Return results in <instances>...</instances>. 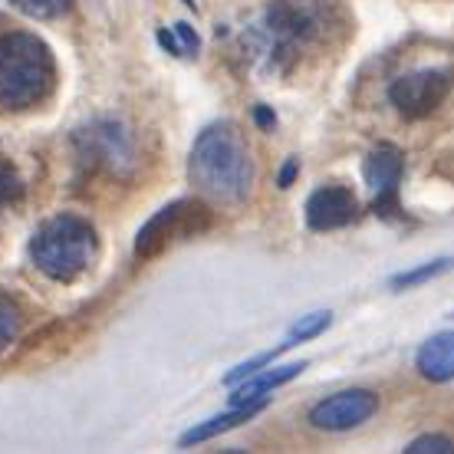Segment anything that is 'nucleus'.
<instances>
[{
  "label": "nucleus",
  "mask_w": 454,
  "mask_h": 454,
  "mask_svg": "<svg viewBox=\"0 0 454 454\" xmlns=\"http://www.w3.org/2000/svg\"><path fill=\"white\" fill-rule=\"evenodd\" d=\"M30 261L57 284H69L96 261V231L80 215L50 217L30 240Z\"/></svg>",
  "instance_id": "7ed1b4c3"
},
{
  "label": "nucleus",
  "mask_w": 454,
  "mask_h": 454,
  "mask_svg": "<svg viewBox=\"0 0 454 454\" xmlns=\"http://www.w3.org/2000/svg\"><path fill=\"white\" fill-rule=\"evenodd\" d=\"M57 82V59L30 30L0 34V113H23L43 103Z\"/></svg>",
  "instance_id": "f03ea898"
},
{
  "label": "nucleus",
  "mask_w": 454,
  "mask_h": 454,
  "mask_svg": "<svg viewBox=\"0 0 454 454\" xmlns=\"http://www.w3.org/2000/svg\"><path fill=\"white\" fill-rule=\"evenodd\" d=\"M379 411V395L372 388H342L309 409V425L319 432H352Z\"/></svg>",
  "instance_id": "6e6552de"
},
{
  "label": "nucleus",
  "mask_w": 454,
  "mask_h": 454,
  "mask_svg": "<svg viewBox=\"0 0 454 454\" xmlns=\"http://www.w3.org/2000/svg\"><path fill=\"white\" fill-rule=\"evenodd\" d=\"M294 346H296L294 340H284V342H280V346H277V349H267V352H261V356H254V359H247V363L234 365V369H231V372L224 375V386H227V388H234V386H238V382H244V379H250V375H254V372H261L263 365H273V363H277V359H280V356H284L286 349H294Z\"/></svg>",
  "instance_id": "4468645a"
},
{
  "label": "nucleus",
  "mask_w": 454,
  "mask_h": 454,
  "mask_svg": "<svg viewBox=\"0 0 454 454\" xmlns=\"http://www.w3.org/2000/svg\"><path fill=\"white\" fill-rule=\"evenodd\" d=\"M207 224H211V211L201 201H175V205H165L136 234V261L159 257L168 244H175V240L182 238H194V234L207 231Z\"/></svg>",
  "instance_id": "423d86ee"
},
{
  "label": "nucleus",
  "mask_w": 454,
  "mask_h": 454,
  "mask_svg": "<svg viewBox=\"0 0 454 454\" xmlns=\"http://www.w3.org/2000/svg\"><path fill=\"white\" fill-rule=\"evenodd\" d=\"M23 326V309L11 294L0 290V349H7Z\"/></svg>",
  "instance_id": "dca6fc26"
},
{
  "label": "nucleus",
  "mask_w": 454,
  "mask_h": 454,
  "mask_svg": "<svg viewBox=\"0 0 454 454\" xmlns=\"http://www.w3.org/2000/svg\"><path fill=\"white\" fill-rule=\"evenodd\" d=\"M188 175L194 188L215 201H224V205L244 201L254 184V161L238 125L211 122L207 129H201V136L192 145Z\"/></svg>",
  "instance_id": "f257e3e1"
},
{
  "label": "nucleus",
  "mask_w": 454,
  "mask_h": 454,
  "mask_svg": "<svg viewBox=\"0 0 454 454\" xmlns=\"http://www.w3.org/2000/svg\"><path fill=\"white\" fill-rule=\"evenodd\" d=\"M159 43L168 50L171 57H184V50H182V43L175 40V34H168V30H159Z\"/></svg>",
  "instance_id": "b1692460"
},
{
  "label": "nucleus",
  "mask_w": 454,
  "mask_h": 454,
  "mask_svg": "<svg viewBox=\"0 0 454 454\" xmlns=\"http://www.w3.org/2000/svg\"><path fill=\"white\" fill-rule=\"evenodd\" d=\"M182 4L184 7H194V0H182ZM194 11H198V7H194Z\"/></svg>",
  "instance_id": "393cba45"
},
{
  "label": "nucleus",
  "mask_w": 454,
  "mask_h": 454,
  "mask_svg": "<svg viewBox=\"0 0 454 454\" xmlns=\"http://www.w3.org/2000/svg\"><path fill=\"white\" fill-rule=\"evenodd\" d=\"M405 454H454V442L444 434H425V438H415Z\"/></svg>",
  "instance_id": "aec40b11"
},
{
  "label": "nucleus",
  "mask_w": 454,
  "mask_h": 454,
  "mask_svg": "<svg viewBox=\"0 0 454 454\" xmlns=\"http://www.w3.org/2000/svg\"><path fill=\"white\" fill-rule=\"evenodd\" d=\"M307 227L309 231H340V227L352 224L359 215V201L349 188L342 184H323L307 198Z\"/></svg>",
  "instance_id": "9d476101"
},
{
  "label": "nucleus",
  "mask_w": 454,
  "mask_h": 454,
  "mask_svg": "<svg viewBox=\"0 0 454 454\" xmlns=\"http://www.w3.org/2000/svg\"><path fill=\"white\" fill-rule=\"evenodd\" d=\"M303 369H309V363H286V365H277V369H267V372H254L250 379H244V382H238V386H234L231 405L261 402V398H267V392L286 386V382H294Z\"/></svg>",
  "instance_id": "f8f14e48"
},
{
  "label": "nucleus",
  "mask_w": 454,
  "mask_h": 454,
  "mask_svg": "<svg viewBox=\"0 0 454 454\" xmlns=\"http://www.w3.org/2000/svg\"><path fill=\"white\" fill-rule=\"evenodd\" d=\"M451 267H454V257H438V261L421 263V267H415V270L395 273V277H392L388 284L395 286V290H411V286L428 284V280H434V277H442V273H448Z\"/></svg>",
  "instance_id": "2eb2a0df"
},
{
  "label": "nucleus",
  "mask_w": 454,
  "mask_h": 454,
  "mask_svg": "<svg viewBox=\"0 0 454 454\" xmlns=\"http://www.w3.org/2000/svg\"><path fill=\"white\" fill-rule=\"evenodd\" d=\"M175 34L182 36V50L184 57H194L198 50H201V40H198V34H194L188 23H175Z\"/></svg>",
  "instance_id": "412c9836"
},
{
  "label": "nucleus",
  "mask_w": 454,
  "mask_h": 454,
  "mask_svg": "<svg viewBox=\"0 0 454 454\" xmlns=\"http://www.w3.org/2000/svg\"><path fill=\"white\" fill-rule=\"evenodd\" d=\"M419 369L428 382H451L454 379V333H438L425 342L415 356Z\"/></svg>",
  "instance_id": "ddd939ff"
},
{
  "label": "nucleus",
  "mask_w": 454,
  "mask_h": 454,
  "mask_svg": "<svg viewBox=\"0 0 454 454\" xmlns=\"http://www.w3.org/2000/svg\"><path fill=\"white\" fill-rule=\"evenodd\" d=\"M23 198V178L20 171L13 168V161L7 155H0V211L17 205Z\"/></svg>",
  "instance_id": "a211bd4d"
},
{
  "label": "nucleus",
  "mask_w": 454,
  "mask_h": 454,
  "mask_svg": "<svg viewBox=\"0 0 454 454\" xmlns=\"http://www.w3.org/2000/svg\"><path fill=\"white\" fill-rule=\"evenodd\" d=\"M263 409H267V398L247 402V405H231V411H224V415H215V419H207V421H201V425L188 428V432L178 438V444H182V448H192V444L211 442L217 434H224V432H231V428L244 425V421H250L254 415H261Z\"/></svg>",
  "instance_id": "9b49d317"
},
{
  "label": "nucleus",
  "mask_w": 454,
  "mask_h": 454,
  "mask_svg": "<svg viewBox=\"0 0 454 454\" xmlns=\"http://www.w3.org/2000/svg\"><path fill=\"white\" fill-rule=\"evenodd\" d=\"M333 323V313L330 309H317V313H309V317H300L290 326V333H286V340L294 342H307V340H317L319 333H326Z\"/></svg>",
  "instance_id": "f3484780"
},
{
  "label": "nucleus",
  "mask_w": 454,
  "mask_h": 454,
  "mask_svg": "<svg viewBox=\"0 0 454 454\" xmlns=\"http://www.w3.org/2000/svg\"><path fill=\"white\" fill-rule=\"evenodd\" d=\"M80 159L96 171H106L113 178H122L136 168V138L115 119H96L73 136Z\"/></svg>",
  "instance_id": "39448f33"
},
{
  "label": "nucleus",
  "mask_w": 454,
  "mask_h": 454,
  "mask_svg": "<svg viewBox=\"0 0 454 454\" xmlns=\"http://www.w3.org/2000/svg\"><path fill=\"white\" fill-rule=\"evenodd\" d=\"M402 171H405V155L395 145H375L365 155L363 175L365 184L372 192V211L379 217H392L398 207V184H402Z\"/></svg>",
  "instance_id": "1a4fd4ad"
},
{
  "label": "nucleus",
  "mask_w": 454,
  "mask_h": 454,
  "mask_svg": "<svg viewBox=\"0 0 454 454\" xmlns=\"http://www.w3.org/2000/svg\"><path fill=\"white\" fill-rule=\"evenodd\" d=\"M296 171H300V161L290 159L284 168H280V178H277V184H280V188H290V184H294V178H296Z\"/></svg>",
  "instance_id": "5701e85b"
},
{
  "label": "nucleus",
  "mask_w": 454,
  "mask_h": 454,
  "mask_svg": "<svg viewBox=\"0 0 454 454\" xmlns=\"http://www.w3.org/2000/svg\"><path fill=\"white\" fill-rule=\"evenodd\" d=\"M317 30L319 13L309 0H277L263 11L261 23H254L250 43H254V53L263 59L267 73H280L294 59L300 43H307Z\"/></svg>",
  "instance_id": "20e7f679"
},
{
  "label": "nucleus",
  "mask_w": 454,
  "mask_h": 454,
  "mask_svg": "<svg viewBox=\"0 0 454 454\" xmlns=\"http://www.w3.org/2000/svg\"><path fill=\"white\" fill-rule=\"evenodd\" d=\"M254 122H257V129H263V132H273V129H277V115H273V109H267V106H254Z\"/></svg>",
  "instance_id": "4be33fe9"
},
{
  "label": "nucleus",
  "mask_w": 454,
  "mask_h": 454,
  "mask_svg": "<svg viewBox=\"0 0 454 454\" xmlns=\"http://www.w3.org/2000/svg\"><path fill=\"white\" fill-rule=\"evenodd\" d=\"M451 317H454V313H451Z\"/></svg>",
  "instance_id": "a878e982"
},
{
  "label": "nucleus",
  "mask_w": 454,
  "mask_h": 454,
  "mask_svg": "<svg viewBox=\"0 0 454 454\" xmlns=\"http://www.w3.org/2000/svg\"><path fill=\"white\" fill-rule=\"evenodd\" d=\"M451 86V69H415L388 86V103L402 119H425L448 99Z\"/></svg>",
  "instance_id": "0eeeda50"
},
{
  "label": "nucleus",
  "mask_w": 454,
  "mask_h": 454,
  "mask_svg": "<svg viewBox=\"0 0 454 454\" xmlns=\"http://www.w3.org/2000/svg\"><path fill=\"white\" fill-rule=\"evenodd\" d=\"M11 4L34 20H50V17H59L63 11H69L73 0H11Z\"/></svg>",
  "instance_id": "6ab92c4d"
}]
</instances>
